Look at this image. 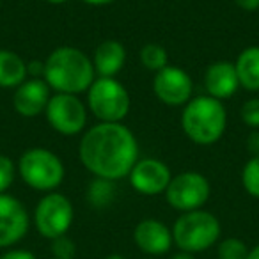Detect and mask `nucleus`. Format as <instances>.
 <instances>
[{"label":"nucleus","mask_w":259,"mask_h":259,"mask_svg":"<svg viewBox=\"0 0 259 259\" xmlns=\"http://www.w3.org/2000/svg\"><path fill=\"white\" fill-rule=\"evenodd\" d=\"M78 158L94 178L119 181L137 163L139 142L122 122H98L80 139Z\"/></svg>","instance_id":"nucleus-1"},{"label":"nucleus","mask_w":259,"mask_h":259,"mask_svg":"<svg viewBox=\"0 0 259 259\" xmlns=\"http://www.w3.org/2000/svg\"><path fill=\"white\" fill-rule=\"evenodd\" d=\"M43 80L54 93L75 94L87 93L96 80L93 61L75 47H59L45 61Z\"/></svg>","instance_id":"nucleus-2"},{"label":"nucleus","mask_w":259,"mask_h":259,"mask_svg":"<svg viewBox=\"0 0 259 259\" xmlns=\"http://www.w3.org/2000/svg\"><path fill=\"white\" fill-rule=\"evenodd\" d=\"M181 130L197 146H213L222 139L227 128L224 101L208 94L194 96L181 110Z\"/></svg>","instance_id":"nucleus-3"},{"label":"nucleus","mask_w":259,"mask_h":259,"mask_svg":"<svg viewBox=\"0 0 259 259\" xmlns=\"http://www.w3.org/2000/svg\"><path fill=\"white\" fill-rule=\"evenodd\" d=\"M222 227L211 211L195 209L181 213L172 226V240L176 247L188 254H197L211 248L219 241Z\"/></svg>","instance_id":"nucleus-4"},{"label":"nucleus","mask_w":259,"mask_h":259,"mask_svg":"<svg viewBox=\"0 0 259 259\" xmlns=\"http://www.w3.org/2000/svg\"><path fill=\"white\" fill-rule=\"evenodd\" d=\"M16 169L27 187L45 194L55 192L66 176L62 160L47 148H30L23 151L18 158Z\"/></svg>","instance_id":"nucleus-5"},{"label":"nucleus","mask_w":259,"mask_h":259,"mask_svg":"<svg viewBox=\"0 0 259 259\" xmlns=\"http://www.w3.org/2000/svg\"><path fill=\"white\" fill-rule=\"evenodd\" d=\"M132 108L130 93L117 78L96 76L87 91V110L100 122H122Z\"/></svg>","instance_id":"nucleus-6"},{"label":"nucleus","mask_w":259,"mask_h":259,"mask_svg":"<svg viewBox=\"0 0 259 259\" xmlns=\"http://www.w3.org/2000/svg\"><path fill=\"white\" fill-rule=\"evenodd\" d=\"M73 219H75V209L71 201L59 192L45 194V197L39 199L34 209V226L37 233L47 240L64 236L73 226Z\"/></svg>","instance_id":"nucleus-7"},{"label":"nucleus","mask_w":259,"mask_h":259,"mask_svg":"<svg viewBox=\"0 0 259 259\" xmlns=\"http://www.w3.org/2000/svg\"><path fill=\"white\" fill-rule=\"evenodd\" d=\"M211 194L208 178L195 170H187L172 176L165 190V201L172 209L181 213L202 209Z\"/></svg>","instance_id":"nucleus-8"},{"label":"nucleus","mask_w":259,"mask_h":259,"mask_svg":"<svg viewBox=\"0 0 259 259\" xmlns=\"http://www.w3.org/2000/svg\"><path fill=\"white\" fill-rule=\"evenodd\" d=\"M45 115L52 130L64 137L82 134L87 126V105L75 94L54 93Z\"/></svg>","instance_id":"nucleus-9"},{"label":"nucleus","mask_w":259,"mask_h":259,"mask_svg":"<svg viewBox=\"0 0 259 259\" xmlns=\"http://www.w3.org/2000/svg\"><path fill=\"white\" fill-rule=\"evenodd\" d=\"M153 93L167 107H185L194 98V82L183 68L169 64L155 73Z\"/></svg>","instance_id":"nucleus-10"},{"label":"nucleus","mask_w":259,"mask_h":259,"mask_svg":"<svg viewBox=\"0 0 259 259\" xmlns=\"http://www.w3.org/2000/svg\"><path fill=\"white\" fill-rule=\"evenodd\" d=\"M128 180L135 192L151 197V195L165 194L172 180V172L165 162L153 156H146L137 160L134 169L130 170Z\"/></svg>","instance_id":"nucleus-11"},{"label":"nucleus","mask_w":259,"mask_h":259,"mask_svg":"<svg viewBox=\"0 0 259 259\" xmlns=\"http://www.w3.org/2000/svg\"><path fill=\"white\" fill-rule=\"evenodd\" d=\"M29 226V211L23 202L9 194H0V248L13 247L23 240Z\"/></svg>","instance_id":"nucleus-12"},{"label":"nucleus","mask_w":259,"mask_h":259,"mask_svg":"<svg viewBox=\"0 0 259 259\" xmlns=\"http://www.w3.org/2000/svg\"><path fill=\"white\" fill-rule=\"evenodd\" d=\"M52 89L43 78H27L13 94V108L22 117H37L47 110Z\"/></svg>","instance_id":"nucleus-13"},{"label":"nucleus","mask_w":259,"mask_h":259,"mask_svg":"<svg viewBox=\"0 0 259 259\" xmlns=\"http://www.w3.org/2000/svg\"><path fill=\"white\" fill-rule=\"evenodd\" d=\"M135 245L144 254L162 255L167 254L172 247V231L163 222L156 219H144L135 226L134 231Z\"/></svg>","instance_id":"nucleus-14"},{"label":"nucleus","mask_w":259,"mask_h":259,"mask_svg":"<svg viewBox=\"0 0 259 259\" xmlns=\"http://www.w3.org/2000/svg\"><path fill=\"white\" fill-rule=\"evenodd\" d=\"M204 89L208 96L220 101L234 96L236 91L240 89V80H238L234 62H211L204 71Z\"/></svg>","instance_id":"nucleus-15"},{"label":"nucleus","mask_w":259,"mask_h":259,"mask_svg":"<svg viewBox=\"0 0 259 259\" xmlns=\"http://www.w3.org/2000/svg\"><path fill=\"white\" fill-rule=\"evenodd\" d=\"M91 61L96 76L115 78L126 64V48L117 39H105L96 47Z\"/></svg>","instance_id":"nucleus-16"},{"label":"nucleus","mask_w":259,"mask_h":259,"mask_svg":"<svg viewBox=\"0 0 259 259\" xmlns=\"http://www.w3.org/2000/svg\"><path fill=\"white\" fill-rule=\"evenodd\" d=\"M240 87L248 93L259 91V47H247L234 61Z\"/></svg>","instance_id":"nucleus-17"},{"label":"nucleus","mask_w":259,"mask_h":259,"mask_svg":"<svg viewBox=\"0 0 259 259\" xmlns=\"http://www.w3.org/2000/svg\"><path fill=\"white\" fill-rule=\"evenodd\" d=\"M29 78L27 62L13 50H0V87L16 89Z\"/></svg>","instance_id":"nucleus-18"},{"label":"nucleus","mask_w":259,"mask_h":259,"mask_svg":"<svg viewBox=\"0 0 259 259\" xmlns=\"http://www.w3.org/2000/svg\"><path fill=\"white\" fill-rule=\"evenodd\" d=\"M139 61L146 69L156 73L169 66V54L167 50L158 43H146L139 52Z\"/></svg>","instance_id":"nucleus-19"},{"label":"nucleus","mask_w":259,"mask_h":259,"mask_svg":"<svg viewBox=\"0 0 259 259\" xmlns=\"http://www.w3.org/2000/svg\"><path fill=\"white\" fill-rule=\"evenodd\" d=\"M114 183L115 181L94 178V181L89 185V190H87V199L94 208H105V206L110 204L115 195Z\"/></svg>","instance_id":"nucleus-20"},{"label":"nucleus","mask_w":259,"mask_h":259,"mask_svg":"<svg viewBox=\"0 0 259 259\" xmlns=\"http://www.w3.org/2000/svg\"><path fill=\"white\" fill-rule=\"evenodd\" d=\"M241 185L250 197L259 199V156H250L241 169Z\"/></svg>","instance_id":"nucleus-21"},{"label":"nucleus","mask_w":259,"mask_h":259,"mask_svg":"<svg viewBox=\"0 0 259 259\" xmlns=\"http://www.w3.org/2000/svg\"><path fill=\"white\" fill-rule=\"evenodd\" d=\"M219 259H247L248 248L240 238H226L219 243Z\"/></svg>","instance_id":"nucleus-22"},{"label":"nucleus","mask_w":259,"mask_h":259,"mask_svg":"<svg viewBox=\"0 0 259 259\" xmlns=\"http://www.w3.org/2000/svg\"><path fill=\"white\" fill-rule=\"evenodd\" d=\"M16 172L18 169H16L15 160L8 155H0V194H6L11 188V185L15 183Z\"/></svg>","instance_id":"nucleus-23"},{"label":"nucleus","mask_w":259,"mask_h":259,"mask_svg":"<svg viewBox=\"0 0 259 259\" xmlns=\"http://www.w3.org/2000/svg\"><path fill=\"white\" fill-rule=\"evenodd\" d=\"M76 254V245L71 238L59 236L55 240H52V259H73Z\"/></svg>","instance_id":"nucleus-24"},{"label":"nucleus","mask_w":259,"mask_h":259,"mask_svg":"<svg viewBox=\"0 0 259 259\" xmlns=\"http://www.w3.org/2000/svg\"><path fill=\"white\" fill-rule=\"evenodd\" d=\"M240 117L248 128L259 130V98H250L241 105Z\"/></svg>","instance_id":"nucleus-25"},{"label":"nucleus","mask_w":259,"mask_h":259,"mask_svg":"<svg viewBox=\"0 0 259 259\" xmlns=\"http://www.w3.org/2000/svg\"><path fill=\"white\" fill-rule=\"evenodd\" d=\"M0 259H36V255L30 250H23V248H11V250L4 252L0 255Z\"/></svg>","instance_id":"nucleus-26"},{"label":"nucleus","mask_w":259,"mask_h":259,"mask_svg":"<svg viewBox=\"0 0 259 259\" xmlns=\"http://www.w3.org/2000/svg\"><path fill=\"white\" fill-rule=\"evenodd\" d=\"M247 149L252 156H259V130H252L247 137Z\"/></svg>","instance_id":"nucleus-27"},{"label":"nucleus","mask_w":259,"mask_h":259,"mask_svg":"<svg viewBox=\"0 0 259 259\" xmlns=\"http://www.w3.org/2000/svg\"><path fill=\"white\" fill-rule=\"evenodd\" d=\"M234 4L247 13H254L259 9V0H234Z\"/></svg>","instance_id":"nucleus-28"},{"label":"nucleus","mask_w":259,"mask_h":259,"mask_svg":"<svg viewBox=\"0 0 259 259\" xmlns=\"http://www.w3.org/2000/svg\"><path fill=\"white\" fill-rule=\"evenodd\" d=\"M80 2H83V4H87V6H94V8H101V6L114 4L115 0H80Z\"/></svg>","instance_id":"nucleus-29"},{"label":"nucleus","mask_w":259,"mask_h":259,"mask_svg":"<svg viewBox=\"0 0 259 259\" xmlns=\"http://www.w3.org/2000/svg\"><path fill=\"white\" fill-rule=\"evenodd\" d=\"M170 259H195V257H194V254H188V252L180 250V252H178V254H174Z\"/></svg>","instance_id":"nucleus-30"},{"label":"nucleus","mask_w":259,"mask_h":259,"mask_svg":"<svg viewBox=\"0 0 259 259\" xmlns=\"http://www.w3.org/2000/svg\"><path fill=\"white\" fill-rule=\"evenodd\" d=\"M247 259H259V245H255L254 248H250V250H248Z\"/></svg>","instance_id":"nucleus-31"},{"label":"nucleus","mask_w":259,"mask_h":259,"mask_svg":"<svg viewBox=\"0 0 259 259\" xmlns=\"http://www.w3.org/2000/svg\"><path fill=\"white\" fill-rule=\"evenodd\" d=\"M45 2H48V4H54V6H61V4H66L68 0H45Z\"/></svg>","instance_id":"nucleus-32"},{"label":"nucleus","mask_w":259,"mask_h":259,"mask_svg":"<svg viewBox=\"0 0 259 259\" xmlns=\"http://www.w3.org/2000/svg\"><path fill=\"white\" fill-rule=\"evenodd\" d=\"M105 259H126L124 255H121V254H110V255H107Z\"/></svg>","instance_id":"nucleus-33"},{"label":"nucleus","mask_w":259,"mask_h":259,"mask_svg":"<svg viewBox=\"0 0 259 259\" xmlns=\"http://www.w3.org/2000/svg\"><path fill=\"white\" fill-rule=\"evenodd\" d=\"M0 2H2V0H0Z\"/></svg>","instance_id":"nucleus-34"}]
</instances>
